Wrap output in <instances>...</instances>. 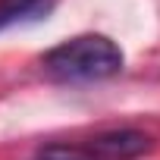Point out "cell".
I'll use <instances>...</instances> for the list:
<instances>
[{"label": "cell", "mask_w": 160, "mask_h": 160, "mask_svg": "<svg viewBox=\"0 0 160 160\" xmlns=\"http://www.w3.org/2000/svg\"><path fill=\"white\" fill-rule=\"evenodd\" d=\"M85 148L101 160H135L154 148V138L138 129H116V132H104L91 138Z\"/></svg>", "instance_id": "obj_2"}, {"label": "cell", "mask_w": 160, "mask_h": 160, "mask_svg": "<svg viewBox=\"0 0 160 160\" xmlns=\"http://www.w3.org/2000/svg\"><path fill=\"white\" fill-rule=\"evenodd\" d=\"M122 50L107 35H75L44 53L41 66L53 82H101L122 72Z\"/></svg>", "instance_id": "obj_1"}, {"label": "cell", "mask_w": 160, "mask_h": 160, "mask_svg": "<svg viewBox=\"0 0 160 160\" xmlns=\"http://www.w3.org/2000/svg\"><path fill=\"white\" fill-rule=\"evenodd\" d=\"M38 160H101V157H94L85 144H47L38 154Z\"/></svg>", "instance_id": "obj_4"}, {"label": "cell", "mask_w": 160, "mask_h": 160, "mask_svg": "<svg viewBox=\"0 0 160 160\" xmlns=\"http://www.w3.org/2000/svg\"><path fill=\"white\" fill-rule=\"evenodd\" d=\"M57 7V0H0V28L47 19Z\"/></svg>", "instance_id": "obj_3"}]
</instances>
